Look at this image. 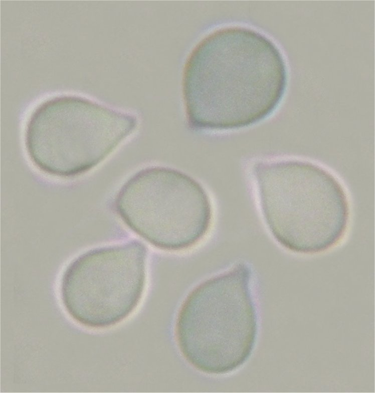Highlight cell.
Returning a JSON list of instances; mask_svg holds the SVG:
<instances>
[{
	"label": "cell",
	"instance_id": "cell-3",
	"mask_svg": "<svg viewBox=\"0 0 375 393\" xmlns=\"http://www.w3.org/2000/svg\"><path fill=\"white\" fill-rule=\"evenodd\" d=\"M251 282L249 267L240 263L203 282L184 300L175 337L182 355L197 369L227 373L250 355L257 333Z\"/></svg>",
	"mask_w": 375,
	"mask_h": 393
},
{
	"label": "cell",
	"instance_id": "cell-5",
	"mask_svg": "<svg viewBox=\"0 0 375 393\" xmlns=\"http://www.w3.org/2000/svg\"><path fill=\"white\" fill-rule=\"evenodd\" d=\"M117 208L124 221L156 247L177 250L199 242L211 221L210 199L189 176L172 169H144L123 186Z\"/></svg>",
	"mask_w": 375,
	"mask_h": 393
},
{
	"label": "cell",
	"instance_id": "cell-6",
	"mask_svg": "<svg viewBox=\"0 0 375 393\" xmlns=\"http://www.w3.org/2000/svg\"><path fill=\"white\" fill-rule=\"evenodd\" d=\"M145 250L138 242L91 252L68 269L62 300L68 314L85 327L106 328L127 318L144 291Z\"/></svg>",
	"mask_w": 375,
	"mask_h": 393
},
{
	"label": "cell",
	"instance_id": "cell-1",
	"mask_svg": "<svg viewBox=\"0 0 375 393\" xmlns=\"http://www.w3.org/2000/svg\"><path fill=\"white\" fill-rule=\"evenodd\" d=\"M287 82L284 57L269 38L240 26L215 30L200 42L186 66L189 121L209 130L253 124L275 110Z\"/></svg>",
	"mask_w": 375,
	"mask_h": 393
},
{
	"label": "cell",
	"instance_id": "cell-2",
	"mask_svg": "<svg viewBox=\"0 0 375 393\" xmlns=\"http://www.w3.org/2000/svg\"><path fill=\"white\" fill-rule=\"evenodd\" d=\"M253 172L266 222L284 247L314 254L331 248L343 237L348 201L329 171L305 161L281 160L259 162Z\"/></svg>",
	"mask_w": 375,
	"mask_h": 393
},
{
	"label": "cell",
	"instance_id": "cell-4",
	"mask_svg": "<svg viewBox=\"0 0 375 393\" xmlns=\"http://www.w3.org/2000/svg\"><path fill=\"white\" fill-rule=\"evenodd\" d=\"M132 118L81 99L40 106L30 119L26 146L32 161L56 176L81 173L105 158L135 126Z\"/></svg>",
	"mask_w": 375,
	"mask_h": 393
}]
</instances>
